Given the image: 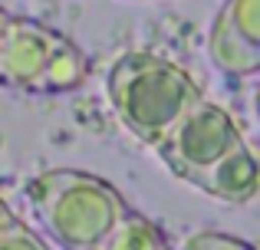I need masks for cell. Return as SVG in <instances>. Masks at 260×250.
<instances>
[{
	"mask_svg": "<svg viewBox=\"0 0 260 250\" xmlns=\"http://www.w3.org/2000/svg\"><path fill=\"white\" fill-rule=\"evenodd\" d=\"M106 89L119 122L152 148L181 119V112L201 99L194 79L172 59L155 53L119 56L106 76Z\"/></svg>",
	"mask_w": 260,
	"mask_h": 250,
	"instance_id": "obj_1",
	"label": "cell"
},
{
	"mask_svg": "<svg viewBox=\"0 0 260 250\" xmlns=\"http://www.w3.org/2000/svg\"><path fill=\"white\" fill-rule=\"evenodd\" d=\"M30 204L63 250H95L128 207L109 181L70 168L40 174L30 185Z\"/></svg>",
	"mask_w": 260,
	"mask_h": 250,
	"instance_id": "obj_2",
	"label": "cell"
},
{
	"mask_svg": "<svg viewBox=\"0 0 260 250\" xmlns=\"http://www.w3.org/2000/svg\"><path fill=\"white\" fill-rule=\"evenodd\" d=\"M89 59L73 40L43 26L40 20L10 17L0 43V83L23 92L50 96L83 86Z\"/></svg>",
	"mask_w": 260,
	"mask_h": 250,
	"instance_id": "obj_3",
	"label": "cell"
},
{
	"mask_svg": "<svg viewBox=\"0 0 260 250\" xmlns=\"http://www.w3.org/2000/svg\"><path fill=\"white\" fill-rule=\"evenodd\" d=\"M241 138H244L241 125L217 102H208L201 96L181 112V119L165 132V138L155 145V152L165 158V165L178 178L188 181L191 174H198L211 161H217Z\"/></svg>",
	"mask_w": 260,
	"mask_h": 250,
	"instance_id": "obj_4",
	"label": "cell"
},
{
	"mask_svg": "<svg viewBox=\"0 0 260 250\" xmlns=\"http://www.w3.org/2000/svg\"><path fill=\"white\" fill-rule=\"evenodd\" d=\"M188 185L201 188L211 198H221L228 204H250L257 198V185H260V165H257L254 145L247 138H241L217 161H211L208 168L191 174Z\"/></svg>",
	"mask_w": 260,
	"mask_h": 250,
	"instance_id": "obj_5",
	"label": "cell"
},
{
	"mask_svg": "<svg viewBox=\"0 0 260 250\" xmlns=\"http://www.w3.org/2000/svg\"><path fill=\"white\" fill-rule=\"evenodd\" d=\"M95 250H172V244L155 221L125 207Z\"/></svg>",
	"mask_w": 260,
	"mask_h": 250,
	"instance_id": "obj_6",
	"label": "cell"
},
{
	"mask_svg": "<svg viewBox=\"0 0 260 250\" xmlns=\"http://www.w3.org/2000/svg\"><path fill=\"white\" fill-rule=\"evenodd\" d=\"M214 26L250 50H260V0H224Z\"/></svg>",
	"mask_w": 260,
	"mask_h": 250,
	"instance_id": "obj_7",
	"label": "cell"
},
{
	"mask_svg": "<svg viewBox=\"0 0 260 250\" xmlns=\"http://www.w3.org/2000/svg\"><path fill=\"white\" fill-rule=\"evenodd\" d=\"M181 250H254V247L237 237H228V234H217V231H194L184 237Z\"/></svg>",
	"mask_w": 260,
	"mask_h": 250,
	"instance_id": "obj_8",
	"label": "cell"
},
{
	"mask_svg": "<svg viewBox=\"0 0 260 250\" xmlns=\"http://www.w3.org/2000/svg\"><path fill=\"white\" fill-rule=\"evenodd\" d=\"M0 250H50V244L26 224L13 221L7 231H0Z\"/></svg>",
	"mask_w": 260,
	"mask_h": 250,
	"instance_id": "obj_9",
	"label": "cell"
},
{
	"mask_svg": "<svg viewBox=\"0 0 260 250\" xmlns=\"http://www.w3.org/2000/svg\"><path fill=\"white\" fill-rule=\"evenodd\" d=\"M13 221H17V218H13V211L4 204V198H0V231H7V227H10Z\"/></svg>",
	"mask_w": 260,
	"mask_h": 250,
	"instance_id": "obj_10",
	"label": "cell"
},
{
	"mask_svg": "<svg viewBox=\"0 0 260 250\" xmlns=\"http://www.w3.org/2000/svg\"><path fill=\"white\" fill-rule=\"evenodd\" d=\"M7 23H10V13L0 7V43H4V33H7Z\"/></svg>",
	"mask_w": 260,
	"mask_h": 250,
	"instance_id": "obj_11",
	"label": "cell"
}]
</instances>
